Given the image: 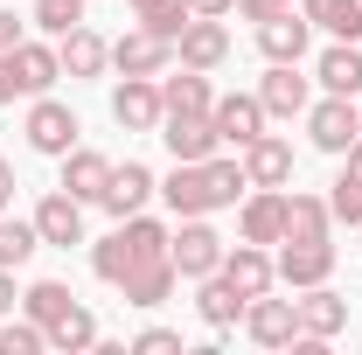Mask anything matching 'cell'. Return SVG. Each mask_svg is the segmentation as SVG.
Returning <instances> with one entry per match:
<instances>
[{
	"label": "cell",
	"instance_id": "cell-1",
	"mask_svg": "<svg viewBox=\"0 0 362 355\" xmlns=\"http://www.w3.org/2000/svg\"><path fill=\"white\" fill-rule=\"evenodd\" d=\"M153 258H168V223H153L146 209L139 216H119V230L105 237V244H90V272L105 279V286H126L139 265H153Z\"/></svg>",
	"mask_w": 362,
	"mask_h": 355
},
{
	"label": "cell",
	"instance_id": "cell-2",
	"mask_svg": "<svg viewBox=\"0 0 362 355\" xmlns=\"http://www.w3.org/2000/svg\"><path fill=\"white\" fill-rule=\"evenodd\" d=\"M307 139H314L320 153H334V161H341V153L362 139L356 98H334V91H327V98H314V105H307Z\"/></svg>",
	"mask_w": 362,
	"mask_h": 355
},
{
	"label": "cell",
	"instance_id": "cell-3",
	"mask_svg": "<svg viewBox=\"0 0 362 355\" xmlns=\"http://www.w3.org/2000/svg\"><path fill=\"white\" fill-rule=\"evenodd\" d=\"M21 133H28V146H35V153H49V161H63V153H70V146H77V133H84V126H77V112H70V105H63V98H28V126H21Z\"/></svg>",
	"mask_w": 362,
	"mask_h": 355
},
{
	"label": "cell",
	"instance_id": "cell-4",
	"mask_svg": "<svg viewBox=\"0 0 362 355\" xmlns=\"http://www.w3.org/2000/svg\"><path fill=\"white\" fill-rule=\"evenodd\" d=\"M223 251H230V244L202 216H181V230H168V258H175L181 279H209V272L223 265Z\"/></svg>",
	"mask_w": 362,
	"mask_h": 355
},
{
	"label": "cell",
	"instance_id": "cell-5",
	"mask_svg": "<svg viewBox=\"0 0 362 355\" xmlns=\"http://www.w3.org/2000/svg\"><path fill=\"white\" fill-rule=\"evenodd\" d=\"M160 202H168L175 216H209V209H223V202H216V181H209V161H175V175L160 181Z\"/></svg>",
	"mask_w": 362,
	"mask_h": 355
},
{
	"label": "cell",
	"instance_id": "cell-6",
	"mask_svg": "<svg viewBox=\"0 0 362 355\" xmlns=\"http://www.w3.org/2000/svg\"><path fill=\"white\" fill-rule=\"evenodd\" d=\"M272 265H279V279L300 293V286H320V279H334V244H327V237H286Z\"/></svg>",
	"mask_w": 362,
	"mask_h": 355
},
{
	"label": "cell",
	"instance_id": "cell-7",
	"mask_svg": "<svg viewBox=\"0 0 362 355\" xmlns=\"http://www.w3.org/2000/svg\"><path fill=\"white\" fill-rule=\"evenodd\" d=\"M168 63H175V42L153 35V28H126L112 42V70L119 77H168Z\"/></svg>",
	"mask_w": 362,
	"mask_h": 355
},
{
	"label": "cell",
	"instance_id": "cell-8",
	"mask_svg": "<svg viewBox=\"0 0 362 355\" xmlns=\"http://www.w3.org/2000/svg\"><path fill=\"white\" fill-rule=\"evenodd\" d=\"M209 126H216V139L223 146H251V139L265 133V105H258V91H230V98H216L209 105Z\"/></svg>",
	"mask_w": 362,
	"mask_h": 355
},
{
	"label": "cell",
	"instance_id": "cell-9",
	"mask_svg": "<svg viewBox=\"0 0 362 355\" xmlns=\"http://www.w3.org/2000/svg\"><path fill=\"white\" fill-rule=\"evenodd\" d=\"M258 105H265V119H307L314 84L300 77V63H272L265 77H258Z\"/></svg>",
	"mask_w": 362,
	"mask_h": 355
},
{
	"label": "cell",
	"instance_id": "cell-10",
	"mask_svg": "<svg viewBox=\"0 0 362 355\" xmlns=\"http://www.w3.org/2000/svg\"><path fill=\"white\" fill-rule=\"evenodd\" d=\"M307 42H314V21H307L300 7H286V14H265V21H258V56H265V63H300Z\"/></svg>",
	"mask_w": 362,
	"mask_h": 355
},
{
	"label": "cell",
	"instance_id": "cell-11",
	"mask_svg": "<svg viewBox=\"0 0 362 355\" xmlns=\"http://www.w3.org/2000/svg\"><path fill=\"white\" fill-rule=\"evenodd\" d=\"M160 77H126V84L112 91V119L126 126V133H160Z\"/></svg>",
	"mask_w": 362,
	"mask_h": 355
},
{
	"label": "cell",
	"instance_id": "cell-12",
	"mask_svg": "<svg viewBox=\"0 0 362 355\" xmlns=\"http://www.w3.org/2000/svg\"><path fill=\"white\" fill-rule=\"evenodd\" d=\"M223 56H230V28L216 21V14H195V21L175 35V63L181 70H216Z\"/></svg>",
	"mask_w": 362,
	"mask_h": 355
},
{
	"label": "cell",
	"instance_id": "cell-13",
	"mask_svg": "<svg viewBox=\"0 0 362 355\" xmlns=\"http://www.w3.org/2000/svg\"><path fill=\"white\" fill-rule=\"evenodd\" d=\"M244 334H251L258 349H293V334H300V307H293V300L258 293V300L244 307Z\"/></svg>",
	"mask_w": 362,
	"mask_h": 355
},
{
	"label": "cell",
	"instance_id": "cell-14",
	"mask_svg": "<svg viewBox=\"0 0 362 355\" xmlns=\"http://www.w3.org/2000/svg\"><path fill=\"white\" fill-rule=\"evenodd\" d=\"M35 230H42V244H56V251L84 244V202L70 188H49L42 202H35Z\"/></svg>",
	"mask_w": 362,
	"mask_h": 355
},
{
	"label": "cell",
	"instance_id": "cell-15",
	"mask_svg": "<svg viewBox=\"0 0 362 355\" xmlns=\"http://www.w3.org/2000/svg\"><path fill=\"white\" fill-rule=\"evenodd\" d=\"M160 139H168V153L175 161H209L223 139L209 126V112H160Z\"/></svg>",
	"mask_w": 362,
	"mask_h": 355
},
{
	"label": "cell",
	"instance_id": "cell-16",
	"mask_svg": "<svg viewBox=\"0 0 362 355\" xmlns=\"http://www.w3.org/2000/svg\"><path fill=\"white\" fill-rule=\"evenodd\" d=\"M293 307H300V334H314V342H334V334L349 327V300H341L327 279H320V286H300Z\"/></svg>",
	"mask_w": 362,
	"mask_h": 355
},
{
	"label": "cell",
	"instance_id": "cell-17",
	"mask_svg": "<svg viewBox=\"0 0 362 355\" xmlns=\"http://www.w3.org/2000/svg\"><path fill=\"white\" fill-rule=\"evenodd\" d=\"M237 161H244V181H251V188H286V181H293V139L258 133Z\"/></svg>",
	"mask_w": 362,
	"mask_h": 355
},
{
	"label": "cell",
	"instance_id": "cell-18",
	"mask_svg": "<svg viewBox=\"0 0 362 355\" xmlns=\"http://www.w3.org/2000/svg\"><path fill=\"white\" fill-rule=\"evenodd\" d=\"M216 272H223V279L244 293V300H258V293H272V286H279V265H272L265 244H230Z\"/></svg>",
	"mask_w": 362,
	"mask_h": 355
},
{
	"label": "cell",
	"instance_id": "cell-19",
	"mask_svg": "<svg viewBox=\"0 0 362 355\" xmlns=\"http://www.w3.org/2000/svg\"><path fill=\"white\" fill-rule=\"evenodd\" d=\"M244 244H279L286 237V188H251L244 195V216H237Z\"/></svg>",
	"mask_w": 362,
	"mask_h": 355
},
{
	"label": "cell",
	"instance_id": "cell-20",
	"mask_svg": "<svg viewBox=\"0 0 362 355\" xmlns=\"http://www.w3.org/2000/svg\"><path fill=\"white\" fill-rule=\"evenodd\" d=\"M153 195H160V181H153L146 161H126V168H112V181H105V209L112 216H139Z\"/></svg>",
	"mask_w": 362,
	"mask_h": 355
},
{
	"label": "cell",
	"instance_id": "cell-21",
	"mask_svg": "<svg viewBox=\"0 0 362 355\" xmlns=\"http://www.w3.org/2000/svg\"><path fill=\"white\" fill-rule=\"evenodd\" d=\"M56 56H63V77H105L112 70V42L98 35V28H70V35H56Z\"/></svg>",
	"mask_w": 362,
	"mask_h": 355
},
{
	"label": "cell",
	"instance_id": "cell-22",
	"mask_svg": "<svg viewBox=\"0 0 362 355\" xmlns=\"http://www.w3.org/2000/svg\"><path fill=\"white\" fill-rule=\"evenodd\" d=\"M195 286H202V293H195V313L209 320V334H230V327H244V307H251V300L230 286L223 272H209V279H195Z\"/></svg>",
	"mask_w": 362,
	"mask_h": 355
},
{
	"label": "cell",
	"instance_id": "cell-23",
	"mask_svg": "<svg viewBox=\"0 0 362 355\" xmlns=\"http://www.w3.org/2000/svg\"><path fill=\"white\" fill-rule=\"evenodd\" d=\"M314 77H320V91H334V98H356L362 91V42H327L314 56Z\"/></svg>",
	"mask_w": 362,
	"mask_h": 355
},
{
	"label": "cell",
	"instance_id": "cell-24",
	"mask_svg": "<svg viewBox=\"0 0 362 355\" xmlns=\"http://www.w3.org/2000/svg\"><path fill=\"white\" fill-rule=\"evenodd\" d=\"M105 181H112V161H105L98 146H70V153H63V188H70L77 202H105Z\"/></svg>",
	"mask_w": 362,
	"mask_h": 355
},
{
	"label": "cell",
	"instance_id": "cell-25",
	"mask_svg": "<svg viewBox=\"0 0 362 355\" xmlns=\"http://www.w3.org/2000/svg\"><path fill=\"white\" fill-rule=\"evenodd\" d=\"M14 63H21V91H28V98H42V91L63 77L56 42H28V35H21V42H14Z\"/></svg>",
	"mask_w": 362,
	"mask_h": 355
},
{
	"label": "cell",
	"instance_id": "cell-26",
	"mask_svg": "<svg viewBox=\"0 0 362 355\" xmlns=\"http://www.w3.org/2000/svg\"><path fill=\"white\" fill-rule=\"evenodd\" d=\"M300 14L327 28L334 42H362V0H300Z\"/></svg>",
	"mask_w": 362,
	"mask_h": 355
},
{
	"label": "cell",
	"instance_id": "cell-27",
	"mask_svg": "<svg viewBox=\"0 0 362 355\" xmlns=\"http://www.w3.org/2000/svg\"><path fill=\"white\" fill-rule=\"evenodd\" d=\"M334 230V209H327V195H307V188H293L286 195V237H327ZM279 237V244H286Z\"/></svg>",
	"mask_w": 362,
	"mask_h": 355
},
{
	"label": "cell",
	"instance_id": "cell-28",
	"mask_svg": "<svg viewBox=\"0 0 362 355\" xmlns=\"http://www.w3.org/2000/svg\"><path fill=\"white\" fill-rule=\"evenodd\" d=\"M77 307V293H70V286H63V279H35V286H28V293H21V313H28V320H35V327H56V320H63V313Z\"/></svg>",
	"mask_w": 362,
	"mask_h": 355
},
{
	"label": "cell",
	"instance_id": "cell-29",
	"mask_svg": "<svg viewBox=\"0 0 362 355\" xmlns=\"http://www.w3.org/2000/svg\"><path fill=\"white\" fill-rule=\"evenodd\" d=\"M175 258H153V265H139L133 279H126V286H119V293H126V307H160V300H168V293H175Z\"/></svg>",
	"mask_w": 362,
	"mask_h": 355
},
{
	"label": "cell",
	"instance_id": "cell-30",
	"mask_svg": "<svg viewBox=\"0 0 362 355\" xmlns=\"http://www.w3.org/2000/svg\"><path fill=\"white\" fill-rule=\"evenodd\" d=\"M35 251H42V230H35V216H7V209H0V265L21 272Z\"/></svg>",
	"mask_w": 362,
	"mask_h": 355
},
{
	"label": "cell",
	"instance_id": "cell-31",
	"mask_svg": "<svg viewBox=\"0 0 362 355\" xmlns=\"http://www.w3.org/2000/svg\"><path fill=\"white\" fill-rule=\"evenodd\" d=\"M160 105H168V112H209V105H216V91H209V70L160 77Z\"/></svg>",
	"mask_w": 362,
	"mask_h": 355
},
{
	"label": "cell",
	"instance_id": "cell-32",
	"mask_svg": "<svg viewBox=\"0 0 362 355\" xmlns=\"http://www.w3.org/2000/svg\"><path fill=\"white\" fill-rule=\"evenodd\" d=\"M49 349H63V355H77V349H98V313L90 307H70L56 327H49Z\"/></svg>",
	"mask_w": 362,
	"mask_h": 355
},
{
	"label": "cell",
	"instance_id": "cell-33",
	"mask_svg": "<svg viewBox=\"0 0 362 355\" xmlns=\"http://www.w3.org/2000/svg\"><path fill=\"white\" fill-rule=\"evenodd\" d=\"M42 349H49V334L28 320V313H21V320H14V313L0 320V355H42Z\"/></svg>",
	"mask_w": 362,
	"mask_h": 355
},
{
	"label": "cell",
	"instance_id": "cell-34",
	"mask_svg": "<svg viewBox=\"0 0 362 355\" xmlns=\"http://www.w3.org/2000/svg\"><path fill=\"white\" fill-rule=\"evenodd\" d=\"M209 181H216V202H223V209H237V195H251L244 161H223V153H209Z\"/></svg>",
	"mask_w": 362,
	"mask_h": 355
},
{
	"label": "cell",
	"instance_id": "cell-35",
	"mask_svg": "<svg viewBox=\"0 0 362 355\" xmlns=\"http://www.w3.org/2000/svg\"><path fill=\"white\" fill-rule=\"evenodd\" d=\"M327 209H334V223L362 230V181H356V175H334V188H327Z\"/></svg>",
	"mask_w": 362,
	"mask_h": 355
},
{
	"label": "cell",
	"instance_id": "cell-36",
	"mask_svg": "<svg viewBox=\"0 0 362 355\" xmlns=\"http://www.w3.org/2000/svg\"><path fill=\"white\" fill-rule=\"evenodd\" d=\"M84 21V0H35V28L42 35H70Z\"/></svg>",
	"mask_w": 362,
	"mask_h": 355
},
{
	"label": "cell",
	"instance_id": "cell-37",
	"mask_svg": "<svg viewBox=\"0 0 362 355\" xmlns=\"http://www.w3.org/2000/svg\"><path fill=\"white\" fill-rule=\"evenodd\" d=\"M188 21H195V14H188V0H160V7H153V14L139 21V28H153V35H168V42H175Z\"/></svg>",
	"mask_w": 362,
	"mask_h": 355
},
{
	"label": "cell",
	"instance_id": "cell-38",
	"mask_svg": "<svg viewBox=\"0 0 362 355\" xmlns=\"http://www.w3.org/2000/svg\"><path fill=\"white\" fill-rule=\"evenodd\" d=\"M133 349H146V355H175V349H181V334H175V327H139Z\"/></svg>",
	"mask_w": 362,
	"mask_h": 355
},
{
	"label": "cell",
	"instance_id": "cell-39",
	"mask_svg": "<svg viewBox=\"0 0 362 355\" xmlns=\"http://www.w3.org/2000/svg\"><path fill=\"white\" fill-rule=\"evenodd\" d=\"M14 98H28L21 91V63H14V49H0V105H14Z\"/></svg>",
	"mask_w": 362,
	"mask_h": 355
},
{
	"label": "cell",
	"instance_id": "cell-40",
	"mask_svg": "<svg viewBox=\"0 0 362 355\" xmlns=\"http://www.w3.org/2000/svg\"><path fill=\"white\" fill-rule=\"evenodd\" d=\"M286 7H300V0H237L244 21H265V14H286Z\"/></svg>",
	"mask_w": 362,
	"mask_h": 355
},
{
	"label": "cell",
	"instance_id": "cell-41",
	"mask_svg": "<svg viewBox=\"0 0 362 355\" xmlns=\"http://www.w3.org/2000/svg\"><path fill=\"white\" fill-rule=\"evenodd\" d=\"M21 42V14H14V7H0V49H14Z\"/></svg>",
	"mask_w": 362,
	"mask_h": 355
},
{
	"label": "cell",
	"instance_id": "cell-42",
	"mask_svg": "<svg viewBox=\"0 0 362 355\" xmlns=\"http://www.w3.org/2000/svg\"><path fill=\"white\" fill-rule=\"evenodd\" d=\"M14 300H21V293H14V272L0 265V320H7V313H14Z\"/></svg>",
	"mask_w": 362,
	"mask_h": 355
},
{
	"label": "cell",
	"instance_id": "cell-43",
	"mask_svg": "<svg viewBox=\"0 0 362 355\" xmlns=\"http://www.w3.org/2000/svg\"><path fill=\"white\" fill-rule=\"evenodd\" d=\"M230 7H237V0H188V14H216V21H223Z\"/></svg>",
	"mask_w": 362,
	"mask_h": 355
},
{
	"label": "cell",
	"instance_id": "cell-44",
	"mask_svg": "<svg viewBox=\"0 0 362 355\" xmlns=\"http://www.w3.org/2000/svg\"><path fill=\"white\" fill-rule=\"evenodd\" d=\"M14 188H21V181H14V161H0V209L14 202Z\"/></svg>",
	"mask_w": 362,
	"mask_h": 355
},
{
	"label": "cell",
	"instance_id": "cell-45",
	"mask_svg": "<svg viewBox=\"0 0 362 355\" xmlns=\"http://www.w3.org/2000/svg\"><path fill=\"white\" fill-rule=\"evenodd\" d=\"M341 175H356V181H362V139L349 146V153H341Z\"/></svg>",
	"mask_w": 362,
	"mask_h": 355
},
{
	"label": "cell",
	"instance_id": "cell-46",
	"mask_svg": "<svg viewBox=\"0 0 362 355\" xmlns=\"http://www.w3.org/2000/svg\"><path fill=\"white\" fill-rule=\"evenodd\" d=\"M126 7H133L139 21H146V14H153V7H160V0H126Z\"/></svg>",
	"mask_w": 362,
	"mask_h": 355
}]
</instances>
